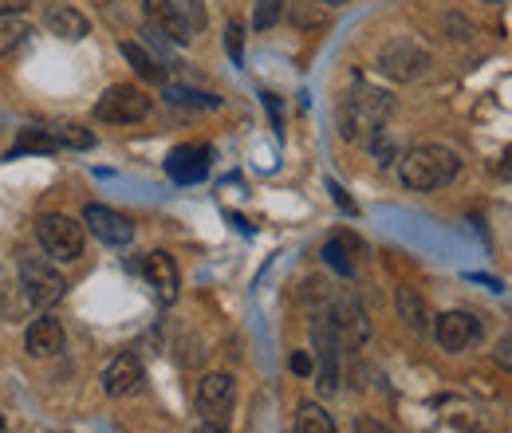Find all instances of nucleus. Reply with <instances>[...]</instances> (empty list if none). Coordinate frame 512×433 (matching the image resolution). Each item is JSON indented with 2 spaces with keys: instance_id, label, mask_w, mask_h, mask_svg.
<instances>
[{
  "instance_id": "obj_13",
  "label": "nucleus",
  "mask_w": 512,
  "mask_h": 433,
  "mask_svg": "<svg viewBox=\"0 0 512 433\" xmlns=\"http://www.w3.org/2000/svg\"><path fill=\"white\" fill-rule=\"evenodd\" d=\"M142 8H146V24H150L158 36H166L170 44H190L193 32L174 0H146Z\"/></svg>"
},
{
  "instance_id": "obj_34",
  "label": "nucleus",
  "mask_w": 512,
  "mask_h": 433,
  "mask_svg": "<svg viewBox=\"0 0 512 433\" xmlns=\"http://www.w3.org/2000/svg\"><path fill=\"white\" fill-rule=\"evenodd\" d=\"M331 193H335V201H339V205H343V209H347V213H355V201H351V197H347V193H343V189L335 186V182H331Z\"/></svg>"
},
{
  "instance_id": "obj_20",
  "label": "nucleus",
  "mask_w": 512,
  "mask_h": 433,
  "mask_svg": "<svg viewBox=\"0 0 512 433\" xmlns=\"http://www.w3.org/2000/svg\"><path fill=\"white\" fill-rule=\"evenodd\" d=\"M367 150H371V158H375L383 170H390V166L402 158V146H398V138H394L386 126H383V130H375V134L367 138Z\"/></svg>"
},
{
  "instance_id": "obj_38",
  "label": "nucleus",
  "mask_w": 512,
  "mask_h": 433,
  "mask_svg": "<svg viewBox=\"0 0 512 433\" xmlns=\"http://www.w3.org/2000/svg\"><path fill=\"white\" fill-rule=\"evenodd\" d=\"M489 4H493V0H489Z\"/></svg>"
},
{
  "instance_id": "obj_37",
  "label": "nucleus",
  "mask_w": 512,
  "mask_h": 433,
  "mask_svg": "<svg viewBox=\"0 0 512 433\" xmlns=\"http://www.w3.org/2000/svg\"><path fill=\"white\" fill-rule=\"evenodd\" d=\"M323 8H335V4H347V0H320Z\"/></svg>"
},
{
  "instance_id": "obj_3",
  "label": "nucleus",
  "mask_w": 512,
  "mask_h": 433,
  "mask_svg": "<svg viewBox=\"0 0 512 433\" xmlns=\"http://www.w3.org/2000/svg\"><path fill=\"white\" fill-rule=\"evenodd\" d=\"M36 241L40 248L52 256V260H79L83 256V245H87V229L79 221H71L64 213H44L36 221Z\"/></svg>"
},
{
  "instance_id": "obj_24",
  "label": "nucleus",
  "mask_w": 512,
  "mask_h": 433,
  "mask_svg": "<svg viewBox=\"0 0 512 433\" xmlns=\"http://www.w3.org/2000/svg\"><path fill=\"white\" fill-rule=\"evenodd\" d=\"M28 150H36V154H48V150H56V138H52V130H40V126L24 130V138L16 142V150H12V154H28Z\"/></svg>"
},
{
  "instance_id": "obj_23",
  "label": "nucleus",
  "mask_w": 512,
  "mask_h": 433,
  "mask_svg": "<svg viewBox=\"0 0 512 433\" xmlns=\"http://www.w3.org/2000/svg\"><path fill=\"white\" fill-rule=\"evenodd\" d=\"M28 36H32V28H28L24 20H16V16H0V56L24 48Z\"/></svg>"
},
{
  "instance_id": "obj_9",
  "label": "nucleus",
  "mask_w": 512,
  "mask_h": 433,
  "mask_svg": "<svg viewBox=\"0 0 512 433\" xmlns=\"http://www.w3.org/2000/svg\"><path fill=\"white\" fill-rule=\"evenodd\" d=\"M237 402V382L233 374L213 371L197 382V410L205 414V422H225V414Z\"/></svg>"
},
{
  "instance_id": "obj_32",
  "label": "nucleus",
  "mask_w": 512,
  "mask_h": 433,
  "mask_svg": "<svg viewBox=\"0 0 512 433\" xmlns=\"http://www.w3.org/2000/svg\"><path fill=\"white\" fill-rule=\"evenodd\" d=\"M355 433H394V430L383 426L379 418H355Z\"/></svg>"
},
{
  "instance_id": "obj_28",
  "label": "nucleus",
  "mask_w": 512,
  "mask_h": 433,
  "mask_svg": "<svg viewBox=\"0 0 512 433\" xmlns=\"http://www.w3.org/2000/svg\"><path fill=\"white\" fill-rule=\"evenodd\" d=\"M174 4H178V12L186 16L190 32H201V28L209 24V16H205V4H201V0H174Z\"/></svg>"
},
{
  "instance_id": "obj_12",
  "label": "nucleus",
  "mask_w": 512,
  "mask_h": 433,
  "mask_svg": "<svg viewBox=\"0 0 512 433\" xmlns=\"http://www.w3.org/2000/svg\"><path fill=\"white\" fill-rule=\"evenodd\" d=\"M142 382H146V371H142V359H138L134 351H123V355L111 359L107 371H103V390H107L111 398H130V394H138Z\"/></svg>"
},
{
  "instance_id": "obj_7",
  "label": "nucleus",
  "mask_w": 512,
  "mask_h": 433,
  "mask_svg": "<svg viewBox=\"0 0 512 433\" xmlns=\"http://www.w3.org/2000/svg\"><path fill=\"white\" fill-rule=\"evenodd\" d=\"M430 327H434L438 347L449 351V355H461V351H469V347L481 343V319L473 311H442Z\"/></svg>"
},
{
  "instance_id": "obj_19",
  "label": "nucleus",
  "mask_w": 512,
  "mask_h": 433,
  "mask_svg": "<svg viewBox=\"0 0 512 433\" xmlns=\"http://www.w3.org/2000/svg\"><path fill=\"white\" fill-rule=\"evenodd\" d=\"M123 56H127V63L146 79V83H166V67L154 60L146 48H138V44H123Z\"/></svg>"
},
{
  "instance_id": "obj_36",
  "label": "nucleus",
  "mask_w": 512,
  "mask_h": 433,
  "mask_svg": "<svg viewBox=\"0 0 512 433\" xmlns=\"http://www.w3.org/2000/svg\"><path fill=\"white\" fill-rule=\"evenodd\" d=\"M497 174H501V178H509V182H512V154H505V158H501V166H497Z\"/></svg>"
},
{
  "instance_id": "obj_33",
  "label": "nucleus",
  "mask_w": 512,
  "mask_h": 433,
  "mask_svg": "<svg viewBox=\"0 0 512 433\" xmlns=\"http://www.w3.org/2000/svg\"><path fill=\"white\" fill-rule=\"evenodd\" d=\"M28 4L32 0H0V16H20V12H28Z\"/></svg>"
},
{
  "instance_id": "obj_22",
  "label": "nucleus",
  "mask_w": 512,
  "mask_h": 433,
  "mask_svg": "<svg viewBox=\"0 0 512 433\" xmlns=\"http://www.w3.org/2000/svg\"><path fill=\"white\" fill-rule=\"evenodd\" d=\"M323 260H327V264H331L339 276H347V280L355 276V260H351V241H347V237L327 241V245H323Z\"/></svg>"
},
{
  "instance_id": "obj_35",
  "label": "nucleus",
  "mask_w": 512,
  "mask_h": 433,
  "mask_svg": "<svg viewBox=\"0 0 512 433\" xmlns=\"http://www.w3.org/2000/svg\"><path fill=\"white\" fill-rule=\"evenodd\" d=\"M193 433H229V430H225V422H201Z\"/></svg>"
},
{
  "instance_id": "obj_18",
  "label": "nucleus",
  "mask_w": 512,
  "mask_h": 433,
  "mask_svg": "<svg viewBox=\"0 0 512 433\" xmlns=\"http://www.w3.org/2000/svg\"><path fill=\"white\" fill-rule=\"evenodd\" d=\"M296 433H335V418L320 402H300L296 406Z\"/></svg>"
},
{
  "instance_id": "obj_2",
  "label": "nucleus",
  "mask_w": 512,
  "mask_h": 433,
  "mask_svg": "<svg viewBox=\"0 0 512 433\" xmlns=\"http://www.w3.org/2000/svg\"><path fill=\"white\" fill-rule=\"evenodd\" d=\"M457 174H461V158L449 146H438V142L402 150V158H398V178H402V186L414 189V193H438Z\"/></svg>"
},
{
  "instance_id": "obj_8",
  "label": "nucleus",
  "mask_w": 512,
  "mask_h": 433,
  "mask_svg": "<svg viewBox=\"0 0 512 433\" xmlns=\"http://www.w3.org/2000/svg\"><path fill=\"white\" fill-rule=\"evenodd\" d=\"M327 319H331V327H335L343 347H363L371 339V319H367V311H363V304L355 296L331 300L327 304Z\"/></svg>"
},
{
  "instance_id": "obj_14",
  "label": "nucleus",
  "mask_w": 512,
  "mask_h": 433,
  "mask_svg": "<svg viewBox=\"0 0 512 433\" xmlns=\"http://www.w3.org/2000/svg\"><path fill=\"white\" fill-rule=\"evenodd\" d=\"M166 174H170L178 186L201 182V178L209 174V146H178V150H170Z\"/></svg>"
},
{
  "instance_id": "obj_15",
  "label": "nucleus",
  "mask_w": 512,
  "mask_h": 433,
  "mask_svg": "<svg viewBox=\"0 0 512 433\" xmlns=\"http://www.w3.org/2000/svg\"><path fill=\"white\" fill-rule=\"evenodd\" d=\"M24 347L32 359H56L64 351V327L60 319H36L24 335Z\"/></svg>"
},
{
  "instance_id": "obj_16",
  "label": "nucleus",
  "mask_w": 512,
  "mask_h": 433,
  "mask_svg": "<svg viewBox=\"0 0 512 433\" xmlns=\"http://www.w3.org/2000/svg\"><path fill=\"white\" fill-rule=\"evenodd\" d=\"M48 28H52V36H60V40H67V44L91 36V20H87L79 8H71V4L48 8Z\"/></svg>"
},
{
  "instance_id": "obj_21",
  "label": "nucleus",
  "mask_w": 512,
  "mask_h": 433,
  "mask_svg": "<svg viewBox=\"0 0 512 433\" xmlns=\"http://www.w3.org/2000/svg\"><path fill=\"white\" fill-rule=\"evenodd\" d=\"M48 130H52L56 146H67V150H91V146H95V134L79 123H56V126H48Z\"/></svg>"
},
{
  "instance_id": "obj_4",
  "label": "nucleus",
  "mask_w": 512,
  "mask_h": 433,
  "mask_svg": "<svg viewBox=\"0 0 512 433\" xmlns=\"http://www.w3.org/2000/svg\"><path fill=\"white\" fill-rule=\"evenodd\" d=\"M150 115V95L130 87V83H115L99 95L95 103V119L99 123H111V126H130V123H142Z\"/></svg>"
},
{
  "instance_id": "obj_25",
  "label": "nucleus",
  "mask_w": 512,
  "mask_h": 433,
  "mask_svg": "<svg viewBox=\"0 0 512 433\" xmlns=\"http://www.w3.org/2000/svg\"><path fill=\"white\" fill-rule=\"evenodd\" d=\"M166 95H170V103H182V107H201V111L221 107V99H217V95H201V91H186V87H170Z\"/></svg>"
},
{
  "instance_id": "obj_5",
  "label": "nucleus",
  "mask_w": 512,
  "mask_h": 433,
  "mask_svg": "<svg viewBox=\"0 0 512 433\" xmlns=\"http://www.w3.org/2000/svg\"><path fill=\"white\" fill-rule=\"evenodd\" d=\"M20 288H24L28 304H36V308H52V304L64 300L67 280L48 264V260L28 256V260H20Z\"/></svg>"
},
{
  "instance_id": "obj_17",
  "label": "nucleus",
  "mask_w": 512,
  "mask_h": 433,
  "mask_svg": "<svg viewBox=\"0 0 512 433\" xmlns=\"http://www.w3.org/2000/svg\"><path fill=\"white\" fill-rule=\"evenodd\" d=\"M394 308H398L402 323H406L410 331H430L434 315H430V304L422 300L418 288H398V292H394Z\"/></svg>"
},
{
  "instance_id": "obj_27",
  "label": "nucleus",
  "mask_w": 512,
  "mask_h": 433,
  "mask_svg": "<svg viewBox=\"0 0 512 433\" xmlns=\"http://www.w3.org/2000/svg\"><path fill=\"white\" fill-rule=\"evenodd\" d=\"M288 16L296 28H320L323 24V8H312V4H292Z\"/></svg>"
},
{
  "instance_id": "obj_11",
  "label": "nucleus",
  "mask_w": 512,
  "mask_h": 433,
  "mask_svg": "<svg viewBox=\"0 0 512 433\" xmlns=\"http://www.w3.org/2000/svg\"><path fill=\"white\" fill-rule=\"evenodd\" d=\"M83 229H91L103 245H130L134 241V225L107 205H87L83 209Z\"/></svg>"
},
{
  "instance_id": "obj_1",
  "label": "nucleus",
  "mask_w": 512,
  "mask_h": 433,
  "mask_svg": "<svg viewBox=\"0 0 512 433\" xmlns=\"http://www.w3.org/2000/svg\"><path fill=\"white\" fill-rule=\"evenodd\" d=\"M394 115V95L383 87H371V83H355L339 111H335V126H339V138L343 142H359V138H371L375 130H383L386 119Z\"/></svg>"
},
{
  "instance_id": "obj_30",
  "label": "nucleus",
  "mask_w": 512,
  "mask_h": 433,
  "mask_svg": "<svg viewBox=\"0 0 512 433\" xmlns=\"http://www.w3.org/2000/svg\"><path fill=\"white\" fill-rule=\"evenodd\" d=\"M316 371V359L308 355V351H296L292 355V374H300V378H308V374Z\"/></svg>"
},
{
  "instance_id": "obj_26",
  "label": "nucleus",
  "mask_w": 512,
  "mask_h": 433,
  "mask_svg": "<svg viewBox=\"0 0 512 433\" xmlns=\"http://www.w3.org/2000/svg\"><path fill=\"white\" fill-rule=\"evenodd\" d=\"M284 4H288V0H260V4H256V16H253V28H260V32L272 28V24L284 16Z\"/></svg>"
},
{
  "instance_id": "obj_10",
  "label": "nucleus",
  "mask_w": 512,
  "mask_h": 433,
  "mask_svg": "<svg viewBox=\"0 0 512 433\" xmlns=\"http://www.w3.org/2000/svg\"><path fill=\"white\" fill-rule=\"evenodd\" d=\"M142 276L150 280V288H154V296H158L162 304H174V300H178L182 276H178V264H174L170 252H162V248L146 252V260H142Z\"/></svg>"
},
{
  "instance_id": "obj_6",
  "label": "nucleus",
  "mask_w": 512,
  "mask_h": 433,
  "mask_svg": "<svg viewBox=\"0 0 512 433\" xmlns=\"http://www.w3.org/2000/svg\"><path fill=\"white\" fill-rule=\"evenodd\" d=\"M426 67H430V52L422 44H414L410 36H394L379 52V71L394 83H414Z\"/></svg>"
},
{
  "instance_id": "obj_31",
  "label": "nucleus",
  "mask_w": 512,
  "mask_h": 433,
  "mask_svg": "<svg viewBox=\"0 0 512 433\" xmlns=\"http://www.w3.org/2000/svg\"><path fill=\"white\" fill-rule=\"evenodd\" d=\"M493 359H497V367H505V371H512V335H505V339L497 343Z\"/></svg>"
},
{
  "instance_id": "obj_29",
  "label": "nucleus",
  "mask_w": 512,
  "mask_h": 433,
  "mask_svg": "<svg viewBox=\"0 0 512 433\" xmlns=\"http://www.w3.org/2000/svg\"><path fill=\"white\" fill-rule=\"evenodd\" d=\"M225 48H229V56L241 63L245 56V24L241 20H229V28H225Z\"/></svg>"
}]
</instances>
